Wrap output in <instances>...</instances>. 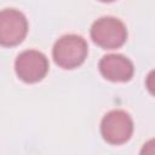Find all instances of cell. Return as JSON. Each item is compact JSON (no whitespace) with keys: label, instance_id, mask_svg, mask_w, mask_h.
Masks as SVG:
<instances>
[{"label":"cell","instance_id":"obj_1","mask_svg":"<svg viewBox=\"0 0 155 155\" xmlns=\"http://www.w3.org/2000/svg\"><path fill=\"white\" fill-rule=\"evenodd\" d=\"M52 56L54 63L63 69L78 68L87 57V42L75 34L63 35L54 42Z\"/></svg>","mask_w":155,"mask_h":155},{"label":"cell","instance_id":"obj_2","mask_svg":"<svg viewBox=\"0 0 155 155\" xmlns=\"http://www.w3.org/2000/svg\"><path fill=\"white\" fill-rule=\"evenodd\" d=\"M90 34L96 45L107 50L121 47L127 39L125 24L120 19L110 16L94 21L91 25Z\"/></svg>","mask_w":155,"mask_h":155},{"label":"cell","instance_id":"obj_3","mask_svg":"<svg viewBox=\"0 0 155 155\" xmlns=\"http://www.w3.org/2000/svg\"><path fill=\"white\" fill-rule=\"evenodd\" d=\"M101 133L103 139L109 144H124L133 133V121L128 113L119 109L111 110L102 119Z\"/></svg>","mask_w":155,"mask_h":155},{"label":"cell","instance_id":"obj_4","mask_svg":"<svg viewBox=\"0 0 155 155\" xmlns=\"http://www.w3.org/2000/svg\"><path fill=\"white\" fill-rule=\"evenodd\" d=\"M17 76L28 84L38 82L45 78L48 71L47 57L36 50H27L21 52L15 62Z\"/></svg>","mask_w":155,"mask_h":155},{"label":"cell","instance_id":"obj_5","mask_svg":"<svg viewBox=\"0 0 155 155\" xmlns=\"http://www.w3.org/2000/svg\"><path fill=\"white\" fill-rule=\"evenodd\" d=\"M28 31L25 16L15 8H5L0 13V44L16 46L23 41Z\"/></svg>","mask_w":155,"mask_h":155},{"label":"cell","instance_id":"obj_6","mask_svg":"<svg viewBox=\"0 0 155 155\" xmlns=\"http://www.w3.org/2000/svg\"><path fill=\"white\" fill-rule=\"evenodd\" d=\"M101 74L114 82H126L133 76V63L122 54H107L99 61Z\"/></svg>","mask_w":155,"mask_h":155},{"label":"cell","instance_id":"obj_7","mask_svg":"<svg viewBox=\"0 0 155 155\" xmlns=\"http://www.w3.org/2000/svg\"><path fill=\"white\" fill-rule=\"evenodd\" d=\"M145 87L149 91V93H151L153 96H155V69L151 70L147 79H145Z\"/></svg>","mask_w":155,"mask_h":155},{"label":"cell","instance_id":"obj_8","mask_svg":"<svg viewBox=\"0 0 155 155\" xmlns=\"http://www.w3.org/2000/svg\"><path fill=\"white\" fill-rule=\"evenodd\" d=\"M140 154H149V155L155 154V138L144 143L143 148L140 149Z\"/></svg>","mask_w":155,"mask_h":155},{"label":"cell","instance_id":"obj_9","mask_svg":"<svg viewBox=\"0 0 155 155\" xmlns=\"http://www.w3.org/2000/svg\"><path fill=\"white\" fill-rule=\"evenodd\" d=\"M101 1H103V2H111V1H114V0H101Z\"/></svg>","mask_w":155,"mask_h":155}]
</instances>
